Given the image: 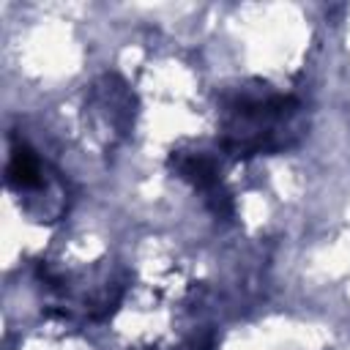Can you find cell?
<instances>
[{
  "instance_id": "6da1fadb",
  "label": "cell",
  "mask_w": 350,
  "mask_h": 350,
  "mask_svg": "<svg viewBox=\"0 0 350 350\" xmlns=\"http://www.w3.org/2000/svg\"><path fill=\"white\" fill-rule=\"evenodd\" d=\"M8 180L19 189H36L41 186V164L27 148H16L8 164Z\"/></svg>"
}]
</instances>
